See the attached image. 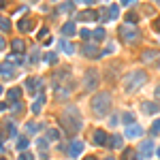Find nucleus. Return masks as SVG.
<instances>
[{
  "label": "nucleus",
  "instance_id": "nucleus-12",
  "mask_svg": "<svg viewBox=\"0 0 160 160\" xmlns=\"http://www.w3.org/2000/svg\"><path fill=\"white\" fill-rule=\"evenodd\" d=\"M0 75H2L4 79H11V77L15 75V68H13V64H9V62L0 64Z\"/></svg>",
  "mask_w": 160,
  "mask_h": 160
},
{
  "label": "nucleus",
  "instance_id": "nucleus-46",
  "mask_svg": "<svg viewBox=\"0 0 160 160\" xmlns=\"http://www.w3.org/2000/svg\"><path fill=\"white\" fill-rule=\"evenodd\" d=\"M156 98H160V85L156 88Z\"/></svg>",
  "mask_w": 160,
  "mask_h": 160
},
{
  "label": "nucleus",
  "instance_id": "nucleus-33",
  "mask_svg": "<svg viewBox=\"0 0 160 160\" xmlns=\"http://www.w3.org/2000/svg\"><path fill=\"white\" fill-rule=\"evenodd\" d=\"M120 17V9L118 6H109V19H118Z\"/></svg>",
  "mask_w": 160,
  "mask_h": 160
},
{
  "label": "nucleus",
  "instance_id": "nucleus-29",
  "mask_svg": "<svg viewBox=\"0 0 160 160\" xmlns=\"http://www.w3.org/2000/svg\"><path fill=\"white\" fill-rule=\"evenodd\" d=\"M92 39L94 41H103L105 39V30H103V28H96V30L92 32Z\"/></svg>",
  "mask_w": 160,
  "mask_h": 160
},
{
  "label": "nucleus",
  "instance_id": "nucleus-26",
  "mask_svg": "<svg viewBox=\"0 0 160 160\" xmlns=\"http://www.w3.org/2000/svg\"><path fill=\"white\" fill-rule=\"evenodd\" d=\"M47 139H49V141H58V139H60V130L49 128V130H47Z\"/></svg>",
  "mask_w": 160,
  "mask_h": 160
},
{
  "label": "nucleus",
  "instance_id": "nucleus-14",
  "mask_svg": "<svg viewBox=\"0 0 160 160\" xmlns=\"http://www.w3.org/2000/svg\"><path fill=\"white\" fill-rule=\"evenodd\" d=\"M32 24H34V21H32L30 17H24V19H19V21H17V28H19L21 32H30V30L34 28Z\"/></svg>",
  "mask_w": 160,
  "mask_h": 160
},
{
  "label": "nucleus",
  "instance_id": "nucleus-3",
  "mask_svg": "<svg viewBox=\"0 0 160 160\" xmlns=\"http://www.w3.org/2000/svg\"><path fill=\"white\" fill-rule=\"evenodd\" d=\"M145 81H147V75H145L143 71H135V73H130V75L124 77V90H126V92H135V90L141 88Z\"/></svg>",
  "mask_w": 160,
  "mask_h": 160
},
{
  "label": "nucleus",
  "instance_id": "nucleus-36",
  "mask_svg": "<svg viewBox=\"0 0 160 160\" xmlns=\"http://www.w3.org/2000/svg\"><path fill=\"white\" fill-rule=\"evenodd\" d=\"M47 34H49V28H47V26H45V28H41V30H39V39H41V41L45 39Z\"/></svg>",
  "mask_w": 160,
  "mask_h": 160
},
{
  "label": "nucleus",
  "instance_id": "nucleus-1",
  "mask_svg": "<svg viewBox=\"0 0 160 160\" xmlns=\"http://www.w3.org/2000/svg\"><path fill=\"white\" fill-rule=\"evenodd\" d=\"M62 126L66 128V132L68 135H77L81 130V126H83V118H81L79 109L77 107H68V109H64V113H62Z\"/></svg>",
  "mask_w": 160,
  "mask_h": 160
},
{
  "label": "nucleus",
  "instance_id": "nucleus-48",
  "mask_svg": "<svg viewBox=\"0 0 160 160\" xmlns=\"http://www.w3.org/2000/svg\"><path fill=\"white\" fill-rule=\"evenodd\" d=\"M85 160H98V158H94V156H88V158H85Z\"/></svg>",
  "mask_w": 160,
  "mask_h": 160
},
{
  "label": "nucleus",
  "instance_id": "nucleus-17",
  "mask_svg": "<svg viewBox=\"0 0 160 160\" xmlns=\"http://www.w3.org/2000/svg\"><path fill=\"white\" fill-rule=\"evenodd\" d=\"M19 96H21V88H11V90L6 92L9 103H17V100H19Z\"/></svg>",
  "mask_w": 160,
  "mask_h": 160
},
{
  "label": "nucleus",
  "instance_id": "nucleus-31",
  "mask_svg": "<svg viewBox=\"0 0 160 160\" xmlns=\"http://www.w3.org/2000/svg\"><path fill=\"white\" fill-rule=\"evenodd\" d=\"M154 58H158V53H156V51H152V49L143 51V60H145V62H150V60H154Z\"/></svg>",
  "mask_w": 160,
  "mask_h": 160
},
{
  "label": "nucleus",
  "instance_id": "nucleus-18",
  "mask_svg": "<svg viewBox=\"0 0 160 160\" xmlns=\"http://www.w3.org/2000/svg\"><path fill=\"white\" fill-rule=\"evenodd\" d=\"M75 32H77V28H75V24H73V21H68V24H64V26H62V34H64V37H73Z\"/></svg>",
  "mask_w": 160,
  "mask_h": 160
},
{
  "label": "nucleus",
  "instance_id": "nucleus-47",
  "mask_svg": "<svg viewBox=\"0 0 160 160\" xmlns=\"http://www.w3.org/2000/svg\"><path fill=\"white\" fill-rule=\"evenodd\" d=\"M4 109H6V105H4V103H0V111H4Z\"/></svg>",
  "mask_w": 160,
  "mask_h": 160
},
{
  "label": "nucleus",
  "instance_id": "nucleus-7",
  "mask_svg": "<svg viewBox=\"0 0 160 160\" xmlns=\"http://www.w3.org/2000/svg\"><path fill=\"white\" fill-rule=\"evenodd\" d=\"M96 83H98V73H96V71H88L85 77H83V88H85L88 92H92V90L96 88Z\"/></svg>",
  "mask_w": 160,
  "mask_h": 160
},
{
  "label": "nucleus",
  "instance_id": "nucleus-23",
  "mask_svg": "<svg viewBox=\"0 0 160 160\" xmlns=\"http://www.w3.org/2000/svg\"><path fill=\"white\" fill-rule=\"evenodd\" d=\"M9 64H13V66H15V64H17V66H19V64H24L21 53H11V56H9Z\"/></svg>",
  "mask_w": 160,
  "mask_h": 160
},
{
  "label": "nucleus",
  "instance_id": "nucleus-43",
  "mask_svg": "<svg viewBox=\"0 0 160 160\" xmlns=\"http://www.w3.org/2000/svg\"><path fill=\"white\" fill-rule=\"evenodd\" d=\"M154 30H156V32H160V15L154 19Z\"/></svg>",
  "mask_w": 160,
  "mask_h": 160
},
{
  "label": "nucleus",
  "instance_id": "nucleus-6",
  "mask_svg": "<svg viewBox=\"0 0 160 160\" xmlns=\"http://www.w3.org/2000/svg\"><path fill=\"white\" fill-rule=\"evenodd\" d=\"M154 154V141H141L139 145V160H147Z\"/></svg>",
  "mask_w": 160,
  "mask_h": 160
},
{
  "label": "nucleus",
  "instance_id": "nucleus-50",
  "mask_svg": "<svg viewBox=\"0 0 160 160\" xmlns=\"http://www.w3.org/2000/svg\"><path fill=\"white\" fill-rule=\"evenodd\" d=\"M105 160H115V158H113V156H109V158H105Z\"/></svg>",
  "mask_w": 160,
  "mask_h": 160
},
{
  "label": "nucleus",
  "instance_id": "nucleus-39",
  "mask_svg": "<svg viewBox=\"0 0 160 160\" xmlns=\"http://www.w3.org/2000/svg\"><path fill=\"white\" fill-rule=\"evenodd\" d=\"M19 160H34V156H32L30 152H21V156H19Z\"/></svg>",
  "mask_w": 160,
  "mask_h": 160
},
{
  "label": "nucleus",
  "instance_id": "nucleus-20",
  "mask_svg": "<svg viewBox=\"0 0 160 160\" xmlns=\"http://www.w3.org/2000/svg\"><path fill=\"white\" fill-rule=\"evenodd\" d=\"M141 107H143V111H145V113H150V115H152V113H158V111H160V107L156 105V103H143Z\"/></svg>",
  "mask_w": 160,
  "mask_h": 160
},
{
  "label": "nucleus",
  "instance_id": "nucleus-27",
  "mask_svg": "<svg viewBox=\"0 0 160 160\" xmlns=\"http://www.w3.org/2000/svg\"><path fill=\"white\" fill-rule=\"evenodd\" d=\"M45 62H47V64H56V62H58V56H56L53 51H47V53H45Z\"/></svg>",
  "mask_w": 160,
  "mask_h": 160
},
{
  "label": "nucleus",
  "instance_id": "nucleus-30",
  "mask_svg": "<svg viewBox=\"0 0 160 160\" xmlns=\"http://www.w3.org/2000/svg\"><path fill=\"white\" fill-rule=\"evenodd\" d=\"M37 145H39V150H41V156H43V158H47V154H45V150H47V141H45V139H39V141H37Z\"/></svg>",
  "mask_w": 160,
  "mask_h": 160
},
{
  "label": "nucleus",
  "instance_id": "nucleus-22",
  "mask_svg": "<svg viewBox=\"0 0 160 160\" xmlns=\"http://www.w3.org/2000/svg\"><path fill=\"white\" fill-rule=\"evenodd\" d=\"M60 49L64 51V53H75V47H73V43H68V41H60Z\"/></svg>",
  "mask_w": 160,
  "mask_h": 160
},
{
  "label": "nucleus",
  "instance_id": "nucleus-10",
  "mask_svg": "<svg viewBox=\"0 0 160 160\" xmlns=\"http://www.w3.org/2000/svg\"><path fill=\"white\" fill-rule=\"evenodd\" d=\"M109 143V137L105 130H94V145H107Z\"/></svg>",
  "mask_w": 160,
  "mask_h": 160
},
{
  "label": "nucleus",
  "instance_id": "nucleus-2",
  "mask_svg": "<svg viewBox=\"0 0 160 160\" xmlns=\"http://www.w3.org/2000/svg\"><path fill=\"white\" fill-rule=\"evenodd\" d=\"M90 107L94 109L96 115H105V113H109V109H111V96H109V92H98V94L92 98Z\"/></svg>",
  "mask_w": 160,
  "mask_h": 160
},
{
  "label": "nucleus",
  "instance_id": "nucleus-25",
  "mask_svg": "<svg viewBox=\"0 0 160 160\" xmlns=\"http://www.w3.org/2000/svg\"><path fill=\"white\" fill-rule=\"evenodd\" d=\"M135 120H137V118H135V113H130V111L122 115V122H124L126 126H130V124H135Z\"/></svg>",
  "mask_w": 160,
  "mask_h": 160
},
{
  "label": "nucleus",
  "instance_id": "nucleus-35",
  "mask_svg": "<svg viewBox=\"0 0 160 160\" xmlns=\"http://www.w3.org/2000/svg\"><path fill=\"white\" fill-rule=\"evenodd\" d=\"M79 34H81V39H83V41H88V39H92V32H90V30H85V28H83V30H81Z\"/></svg>",
  "mask_w": 160,
  "mask_h": 160
},
{
  "label": "nucleus",
  "instance_id": "nucleus-41",
  "mask_svg": "<svg viewBox=\"0 0 160 160\" xmlns=\"http://www.w3.org/2000/svg\"><path fill=\"white\" fill-rule=\"evenodd\" d=\"M126 21H128V24L137 21V13H128V15H126Z\"/></svg>",
  "mask_w": 160,
  "mask_h": 160
},
{
  "label": "nucleus",
  "instance_id": "nucleus-52",
  "mask_svg": "<svg viewBox=\"0 0 160 160\" xmlns=\"http://www.w3.org/2000/svg\"><path fill=\"white\" fill-rule=\"evenodd\" d=\"M158 156H160V150H158Z\"/></svg>",
  "mask_w": 160,
  "mask_h": 160
},
{
  "label": "nucleus",
  "instance_id": "nucleus-56",
  "mask_svg": "<svg viewBox=\"0 0 160 160\" xmlns=\"http://www.w3.org/2000/svg\"><path fill=\"white\" fill-rule=\"evenodd\" d=\"M158 2H160V0H158Z\"/></svg>",
  "mask_w": 160,
  "mask_h": 160
},
{
  "label": "nucleus",
  "instance_id": "nucleus-34",
  "mask_svg": "<svg viewBox=\"0 0 160 160\" xmlns=\"http://www.w3.org/2000/svg\"><path fill=\"white\" fill-rule=\"evenodd\" d=\"M26 128H28V132H39V124H37V122H28V124H26Z\"/></svg>",
  "mask_w": 160,
  "mask_h": 160
},
{
  "label": "nucleus",
  "instance_id": "nucleus-32",
  "mask_svg": "<svg viewBox=\"0 0 160 160\" xmlns=\"http://www.w3.org/2000/svg\"><path fill=\"white\" fill-rule=\"evenodd\" d=\"M135 156H137V154H135V150H124V154H122V160H132ZM137 158H139V156H137Z\"/></svg>",
  "mask_w": 160,
  "mask_h": 160
},
{
  "label": "nucleus",
  "instance_id": "nucleus-15",
  "mask_svg": "<svg viewBox=\"0 0 160 160\" xmlns=\"http://www.w3.org/2000/svg\"><path fill=\"white\" fill-rule=\"evenodd\" d=\"M109 147H113V150H120L122 145H124V137L122 135H113L111 139H109V143H107Z\"/></svg>",
  "mask_w": 160,
  "mask_h": 160
},
{
  "label": "nucleus",
  "instance_id": "nucleus-38",
  "mask_svg": "<svg viewBox=\"0 0 160 160\" xmlns=\"http://www.w3.org/2000/svg\"><path fill=\"white\" fill-rule=\"evenodd\" d=\"M21 109H24V105H21V100H17V103H13V111H15V113H19Z\"/></svg>",
  "mask_w": 160,
  "mask_h": 160
},
{
  "label": "nucleus",
  "instance_id": "nucleus-37",
  "mask_svg": "<svg viewBox=\"0 0 160 160\" xmlns=\"http://www.w3.org/2000/svg\"><path fill=\"white\" fill-rule=\"evenodd\" d=\"M71 9H73V2H64V4L60 6V11H62V13H66V11H71Z\"/></svg>",
  "mask_w": 160,
  "mask_h": 160
},
{
  "label": "nucleus",
  "instance_id": "nucleus-13",
  "mask_svg": "<svg viewBox=\"0 0 160 160\" xmlns=\"http://www.w3.org/2000/svg\"><path fill=\"white\" fill-rule=\"evenodd\" d=\"M141 135H143V128H141L139 124H130L128 130H126V137H130V139H137V137H141Z\"/></svg>",
  "mask_w": 160,
  "mask_h": 160
},
{
  "label": "nucleus",
  "instance_id": "nucleus-53",
  "mask_svg": "<svg viewBox=\"0 0 160 160\" xmlns=\"http://www.w3.org/2000/svg\"><path fill=\"white\" fill-rule=\"evenodd\" d=\"M0 160H4V158H0Z\"/></svg>",
  "mask_w": 160,
  "mask_h": 160
},
{
  "label": "nucleus",
  "instance_id": "nucleus-19",
  "mask_svg": "<svg viewBox=\"0 0 160 160\" xmlns=\"http://www.w3.org/2000/svg\"><path fill=\"white\" fill-rule=\"evenodd\" d=\"M56 92H58L56 96H58L60 100H64V98L71 94V88H66V85H56Z\"/></svg>",
  "mask_w": 160,
  "mask_h": 160
},
{
  "label": "nucleus",
  "instance_id": "nucleus-21",
  "mask_svg": "<svg viewBox=\"0 0 160 160\" xmlns=\"http://www.w3.org/2000/svg\"><path fill=\"white\" fill-rule=\"evenodd\" d=\"M11 47H13V51H15V53H24V49H26V45H24V41H21V39L11 41Z\"/></svg>",
  "mask_w": 160,
  "mask_h": 160
},
{
  "label": "nucleus",
  "instance_id": "nucleus-28",
  "mask_svg": "<svg viewBox=\"0 0 160 160\" xmlns=\"http://www.w3.org/2000/svg\"><path fill=\"white\" fill-rule=\"evenodd\" d=\"M0 30H2V32H9V30H11V21H9L6 17H0Z\"/></svg>",
  "mask_w": 160,
  "mask_h": 160
},
{
  "label": "nucleus",
  "instance_id": "nucleus-8",
  "mask_svg": "<svg viewBox=\"0 0 160 160\" xmlns=\"http://www.w3.org/2000/svg\"><path fill=\"white\" fill-rule=\"evenodd\" d=\"M45 100H47L45 92H39V94H37V98H34V103H32V107H30V111H32V113H41V111H43V107H45Z\"/></svg>",
  "mask_w": 160,
  "mask_h": 160
},
{
  "label": "nucleus",
  "instance_id": "nucleus-11",
  "mask_svg": "<svg viewBox=\"0 0 160 160\" xmlns=\"http://www.w3.org/2000/svg\"><path fill=\"white\" fill-rule=\"evenodd\" d=\"M96 19H98V13L92 11V9L81 11V13H79V21H96Z\"/></svg>",
  "mask_w": 160,
  "mask_h": 160
},
{
  "label": "nucleus",
  "instance_id": "nucleus-16",
  "mask_svg": "<svg viewBox=\"0 0 160 160\" xmlns=\"http://www.w3.org/2000/svg\"><path fill=\"white\" fill-rule=\"evenodd\" d=\"M83 56H88V58H98L100 51L96 49V45H83Z\"/></svg>",
  "mask_w": 160,
  "mask_h": 160
},
{
  "label": "nucleus",
  "instance_id": "nucleus-51",
  "mask_svg": "<svg viewBox=\"0 0 160 160\" xmlns=\"http://www.w3.org/2000/svg\"><path fill=\"white\" fill-rule=\"evenodd\" d=\"M2 92H4V88H2V85H0V94H2Z\"/></svg>",
  "mask_w": 160,
  "mask_h": 160
},
{
  "label": "nucleus",
  "instance_id": "nucleus-44",
  "mask_svg": "<svg viewBox=\"0 0 160 160\" xmlns=\"http://www.w3.org/2000/svg\"><path fill=\"white\" fill-rule=\"evenodd\" d=\"M4 47H6V41H4V37H2V34H0V51H2Z\"/></svg>",
  "mask_w": 160,
  "mask_h": 160
},
{
  "label": "nucleus",
  "instance_id": "nucleus-45",
  "mask_svg": "<svg viewBox=\"0 0 160 160\" xmlns=\"http://www.w3.org/2000/svg\"><path fill=\"white\" fill-rule=\"evenodd\" d=\"M122 4H132V2H135V0H120Z\"/></svg>",
  "mask_w": 160,
  "mask_h": 160
},
{
  "label": "nucleus",
  "instance_id": "nucleus-42",
  "mask_svg": "<svg viewBox=\"0 0 160 160\" xmlns=\"http://www.w3.org/2000/svg\"><path fill=\"white\" fill-rule=\"evenodd\" d=\"M30 56H32V58H30V60H32V62H37V60H39V49H37V47H34V49H32V53H30Z\"/></svg>",
  "mask_w": 160,
  "mask_h": 160
},
{
  "label": "nucleus",
  "instance_id": "nucleus-4",
  "mask_svg": "<svg viewBox=\"0 0 160 160\" xmlns=\"http://www.w3.org/2000/svg\"><path fill=\"white\" fill-rule=\"evenodd\" d=\"M120 37L124 41H128V43H132V41L139 39V30H137V26H132V24H122L120 26Z\"/></svg>",
  "mask_w": 160,
  "mask_h": 160
},
{
  "label": "nucleus",
  "instance_id": "nucleus-49",
  "mask_svg": "<svg viewBox=\"0 0 160 160\" xmlns=\"http://www.w3.org/2000/svg\"><path fill=\"white\" fill-rule=\"evenodd\" d=\"M2 6H4V0H0V9H2Z\"/></svg>",
  "mask_w": 160,
  "mask_h": 160
},
{
  "label": "nucleus",
  "instance_id": "nucleus-24",
  "mask_svg": "<svg viewBox=\"0 0 160 160\" xmlns=\"http://www.w3.org/2000/svg\"><path fill=\"white\" fill-rule=\"evenodd\" d=\"M28 145H30V141H28L26 137H17V150H19V152H26Z\"/></svg>",
  "mask_w": 160,
  "mask_h": 160
},
{
  "label": "nucleus",
  "instance_id": "nucleus-54",
  "mask_svg": "<svg viewBox=\"0 0 160 160\" xmlns=\"http://www.w3.org/2000/svg\"><path fill=\"white\" fill-rule=\"evenodd\" d=\"M158 68H160V64H158Z\"/></svg>",
  "mask_w": 160,
  "mask_h": 160
},
{
  "label": "nucleus",
  "instance_id": "nucleus-55",
  "mask_svg": "<svg viewBox=\"0 0 160 160\" xmlns=\"http://www.w3.org/2000/svg\"><path fill=\"white\" fill-rule=\"evenodd\" d=\"M88 2H90V0H88Z\"/></svg>",
  "mask_w": 160,
  "mask_h": 160
},
{
  "label": "nucleus",
  "instance_id": "nucleus-5",
  "mask_svg": "<svg viewBox=\"0 0 160 160\" xmlns=\"http://www.w3.org/2000/svg\"><path fill=\"white\" fill-rule=\"evenodd\" d=\"M26 90L34 96V94H39L43 92V79L41 77H30V79H26Z\"/></svg>",
  "mask_w": 160,
  "mask_h": 160
},
{
  "label": "nucleus",
  "instance_id": "nucleus-40",
  "mask_svg": "<svg viewBox=\"0 0 160 160\" xmlns=\"http://www.w3.org/2000/svg\"><path fill=\"white\" fill-rule=\"evenodd\" d=\"M158 132H160V120H156L152 126V135H158Z\"/></svg>",
  "mask_w": 160,
  "mask_h": 160
},
{
  "label": "nucleus",
  "instance_id": "nucleus-9",
  "mask_svg": "<svg viewBox=\"0 0 160 160\" xmlns=\"http://www.w3.org/2000/svg\"><path fill=\"white\" fill-rule=\"evenodd\" d=\"M83 147H85L83 141H73V143L68 145V156H71V158H77L81 152H83Z\"/></svg>",
  "mask_w": 160,
  "mask_h": 160
}]
</instances>
